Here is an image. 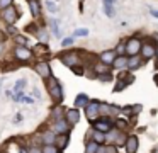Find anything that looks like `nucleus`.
Here are the masks:
<instances>
[{"mask_svg": "<svg viewBox=\"0 0 158 153\" xmlns=\"http://www.w3.org/2000/svg\"><path fill=\"white\" fill-rule=\"evenodd\" d=\"M127 85L126 83H123V82H116V85H114V92H123V88H126Z\"/></svg>", "mask_w": 158, "mask_h": 153, "instance_id": "34", "label": "nucleus"}, {"mask_svg": "<svg viewBox=\"0 0 158 153\" xmlns=\"http://www.w3.org/2000/svg\"><path fill=\"white\" fill-rule=\"evenodd\" d=\"M94 128H95V131H100V133H104V134H109V133L112 131V124H110L107 119L95 121V122H94Z\"/></svg>", "mask_w": 158, "mask_h": 153, "instance_id": "11", "label": "nucleus"}, {"mask_svg": "<svg viewBox=\"0 0 158 153\" xmlns=\"http://www.w3.org/2000/svg\"><path fill=\"white\" fill-rule=\"evenodd\" d=\"M46 87H48L49 97H51L53 100L56 102V104L63 102V99H65V94H63V87H61V83L58 82V78H55V77L48 78V80H46Z\"/></svg>", "mask_w": 158, "mask_h": 153, "instance_id": "1", "label": "nucleus"}, {"mask_svg": "<svg viewBox=\"0 0 158 153\" xmlns=\"http://www.w3.org/2000/svg\"><path fill=\"white\" fill-rule=\"evenodd\" d=\"M100 104H102V102L95 100V99L89 102V105L85 107V114H87V117H89V121H94V122L97 121V117L100 116Z\"/></svg>", "mask_w": 158, "mask_h": 153, "instance_id": "3", "label": "nucleus"}, {"mask_svg": "<svg viewBox=\"0 0 158 153\" xmlns=\"http://www.w3.org/2000/svg\"><path fill=\"white\" fill-rule=\"evenodd\" d=\"M156 39H158V36H156Z\"/></svg>", "mask_w": 158, "mask_h": 153, "instance_id": "54", "label": "nucleus"}, {"mask_svg": "<svg viewBox=\"0 0 158 153\" xmlns=\"http://www.w3.org/2000/svg\"><path fill=\"white\" fill-rule=\"evenodd\" d=\"M127 65H129V56H117L116 58V61H114V65L112 66L114 68H117V70H124V68H127Z\"/></svg>", "mask_w": 158, "mask_h": 153, "instance_id": "15", "label": "nucleus"}, {"mask_svg": "<svg viewBox=\"0 0 158 153\" xmlns=\"http://www.w3.org/2000/svg\"><path fill=\"white\" fill-rule=\"evenodd\" d=\"M43 138H44V145H53V143L56 141V138H55V134H53V133H44V136H43Z\"/></svg>", "mask_w": 158, "mask_h": 153, "instance_id": "29", "label": "nucleus"}, {"mask_svg": "<svg viewBox=\"0 0 158 153\" xmlns=\"http://www.w3.org/2000/svg\"><path fill=\"white\" fill-rule=\"evenodd\" d=\"M72 71H73L75 75H83V73H85V70H83L82 65H77V66H73V68H72Z\"/></svg>", "mask_w": 158, "mask_h": 153, "instance_id": "35", "label": "nucleus"}, {"mask_svg": "<svg viewBox=\"0 0 158 153\" xmlns=\"http://www.w3.org/2000/svg\"><path fill=\"white\" fill-rule=\"evenodd\" d=\"M46 7H48V10H49V12H53V14L58 12V7H56L55 2H49V0H48V2H46Z\"/></svg>", "mask_w": 158, "mask_h": 153, "instance_id": "33", "label": "nucleus"}, {"mask_svg": "<svg viewBox=\"0 0 158 153\" xmlns=\"http://www.w3.org/2000/svg\"><path fill=\"white\" fill-rule=\"evenodd\" d=\"M15 41H17L19 44H21V46H26V44H27V37H22V36H15Z\"/></svg>", "mask_w": 158, "mask_h": 153, "instance_id": "38", "label": "nucleus"}, {"mask_svg": "<svg viewBox=\"0 0 158 153\" xmlns=\"http://www.w3.org/2000/svg\"><path fill=\"white\" fill-rule=\"evenodd\" d=\"M153 82H155V85H158V73H155V77H153Z\"/></svg>", "mask_w": 158, "mask_h": 153, "instance_id": "49", "label": "nucleus"}, {"mask_svg": "<svg viewBox=\"0 0 158 153\" xmlns=\"http://www.w3.org/2000/svg\"><path fill=\"white\" fill-rule=\"evenodd\" d=\"M117 112H119V107H116V105L112 104H100V114L104 116V117H109V116H116Z\"/></svg>", "mask_w": 158, "mask_h": 153, "instance_id": "12", "label": "nucleus"}, {"mask_svg": "<svg viewBox=\"0 0 158 153\" xmlns=\"http://www.w3.org/2000/svg\"><path fill=\"white\" fill-rule=\"evenodd\" d=\"M87 36H89V29H85V27L75 29V32H73V37H87Z\"/></svg>", "mask_w": 158, "mask_h": 153, "instance_id": "28", "label": "nucleus"}, {"mask_svg": "<svg viewBox=\"0 0 158 153\" xmlns=\"http://www.w3.org/2000/svg\"><path fill=\"white\" fill-rule=\"evenodd\" d=\"M63 107L60 104H56V107H53L51 109V116H53V119H55V121H58V119H63Z\"/></svg>", "mask_w": 158, "mask_h": 153, "instance_id": "23", "label": "nucleus"}, {"mask_svg": "<svg viewBox=\"0 0 158 153\" xmlns=\"http://www.w3.org/2000/svg\"><path fill=\"white\" fill-rule=\"evenodd\" d=\"M70 128H72V126L68 124V121H66L65 117H63V119H58V121H55V126H53V129H55L56 134H68Z\"/></svg>", "mask_w": 158, "mask_h": 153, "instance_id": "10", "label": "nucleus"}, {"mask_svg": "<svg viewBox=\"0 0 158 153\" xmlns=\"http://www.w3.org/2000/svg\"><path fill=\"white\" fill-rule=\"evenodd\" d=\"M156 68H158V63H156Z\"/></svg>", "mask_w": 158, "mask_h": 153, "instance_id": "53", "label": "nucleus"}, {"mask_svg": "<svg viewBox=\"0 0 158 153\" xmlns=\"http://www.w3.org/2000/svg\"><path fill=\"white\" fill-rule=\"evenodd\" d=\"M143 63H144L143 58H139V56H133V58H129V65H127V68H129V71L138 70V68L143 66Z\"/></svg>", "mask_w": 158, "mask_h": 153, "instance_id": "16", "label": "nucleus"}, {"mask_svg": "<svg viewBox=\"0 0 158 153\" xmlns=\"http://www.w3.org/2000/svg\"><path fill=\"white\" fill-rule=\"evenodd\" d=\"M56 146L58 148H65L66 145H68V134H58L56 136Z\"/></svg>", "mask_w": 158, "mask_h": 153, "instance_id": "22", "label": "nucleus"}, {"mask_svg": "<svg viewBox=\"0 0 158 153\" xmlns=\"http://www.w3.org/2000/svg\"><path fill=\"white\" fill-rule=\"evenodd\" d=\"M60 60H61L66 66H70V68L77 66V65H82V63H80V58H78V53H77V51H65V53L60 54Z\"/></svg>", "mask_w": 158, "mask_h": 153, "instance_id": "4", "label": "nucleus"}, {"mask_svg": "<svg viewBox=\"0 0 158 153\" xmlns=\"http://www.w3.org/2000/svg\"><path fill=\"white\" fill-rule=\"evenodd\" d=\"M117 82H123V83L129 85V83H133V82H134V77H133L131 71H121V73L117 75Z\"/></svg>", "mask_w": 158, "mask_h": 153, "instance_id": "17", "label": "nucleus"}, {"mask_svg": "<svg viewBox=\"0 0 158 153\" xmlns=\"http://www.w3.org/2000/svg\"><path fill=\"white\" fill-rule=\"evenodd\" d=\"M89 102H90V99L87 97L85 94H78L75 97V109H78V107H87L89 105Z\"/></svg>", "mask_w": 158, "mask_h": 153, "instance_id": "18", "label": "nucleus"}, {"mask_svg": "<svg viewBox=\"0 0 158 153\" xmlns=\"http://www.w3.org/2000/svg\"><path fill=\"white\" fill-rule=\"evenodd\" d=\"M32 95H34L36 99H39V97H41V94H39V90H38V88H34V90H32Z\"/></svg>", "mask_w": 158, "mask_h": 153, "instance_id": "43", "label": "nucleus"}, {"mask_svg": "<svg viewBox=\"0 0 158 153\" xmlns=\"http://www.w3.org/2000/svg\"><path fill=\"white\" fill-rule=\"evenodd\" d=\"M19 153H29V151L24 148V146H21V148H19Z\"/></svg>", "mask_w": 158, "mask_h": 153, "instance_id": "48", "label": "nucleus"}, {"mask_svg": "<svg viewBox=\"0 0 158 153\" xmlns=\"http://www.w3.org/2000/svg\"><path fill=\"white\" fill-rule=\"evenodd\" d=\"M4 39H5V32H4V31H0V43H2Z\"/></svg>", "mask_w": 158, "mask_h": 153, "instance_id": "46", "label": "nucleus"}, {"mask_svg": "<svg viewBox=\"0 0 158 153\" xmlns=\"http://www.w3.org/2000/svg\"><path fill=\"white\" fill-rule=\"evenodd\" d=\"M34 70H36V73H38L39 77L46 78V80L51 78V66H49L48 61H39V63H36Z\"/></svg>", "mask_w": 158, "mask_h": 153, "instance_id": "7", "label": "nucleus"}, {"mask_svg": "<svg viewBox=\"0 0 158 153\" xmlns=\"http://www.w3.org/2000/svg\"><path fill=\"white\" fill-rule=\"evenodd\" d=\"M21 119H22V114H17V116H15V122H21Z\"/></svg>", "mask_w": 158, "mask_h": 153, "instance_id": "47", "label": "nucleus"}, {"mask_svg": "<svg viewBox=\"0 0 158 153\" xmlns=\"http://www.w3.org/2000/svg\"><path fill=\"white\" fill-rule=\"evenodd\" d=\"M92 141H95V143H99V145H102V143L106 141V134H104V133H100V131H94Z\"/></svg>", "mask_w": 158, "mask_h": 153, "instance_id": "25", "label": "nucleus"}, {"mask_svg": "<svg viewBox=\"0 0 158 153\" xmlns=\"http://www.w3.org/2000/svg\"><path fill=\"white\" fill-rule=\"evenodd\" d=\"M0 153H7V151H0Z\"/></svg>", "mask_w": 158, "mask_h": 153, "instance_id": "52", "label": "nucleus"}, {"mask_svg": "<svg viewBox=\"0 0 158 153\" xmlns=\"http://www.w3.org/2000/svg\"><path fill=\"white\" fill-rule=\"evenodd\" d=\"M141 48H143V43H141L139 37H129L126 41V56H138L141 53Z\"/></svg>", "mask_w": 158, "mask_h": 153, "instance_id": "2", "label": "nucleus"}, {"mask_svg": "<svg viewBox=\"0 0 158 153\" xmlns=\"http://www.w3.org/2000/svg\"><path fill=\"white\" fill-rule=\"evenodd\" d=\"M126 151L127 153H136L138 151V138L134 134H131V136H127V139H126Z\"/></svg>", "mask_w": 158, "mask_h": 153, "instance_id": "13", "label": "nucleus"}, {"mask_svg": "<svg viewBox=\"0 0 158 153\" xmlns=\"http://www.w3.org/2000/svg\"><path fill=\"white\" fill-rule=\"evenodd\" d=\"M26 31H27V32H38V26L31 24V26H27V27H26Z\"/></svg>", "mask_w": 158, "mask_h": 153, "instance_id": "41", "label": "nucleus"}, {"mask_svg": "<svg viewBox=\"0 0 158 153\" xmlns=\"http://www.w3.org/2000/svg\"><path fill=\"white\" fill-rule=\"evenodd\" d=\"M148 9H150V14H151V15H153L155 19H158V10L153 9V7H148Z\"/></svg>", "mask_w": 158, "mask_h": 153, "instance_id": "42", "label": "nucleus"}, {"mask_svg": "<svg viewBox=\"0 0 158 153\" xmlns=\"http://www.w3.org/2000/svg\"><path fill=\"white\" fill-rule=\"evenodd\" d=\"M29 2V7H31V12L34 17H39V14H41V5H39L38 0H27Z\"/></svg>", "mask_w": 158, "mask_h": 153, "instance_id": "19", "label": "nucleus"}, {"mask_svg": "<svg viewBox=\"0 0 158 153\" xmlns=\"http://www.w3.org/2000/svg\"><path fill=\"white\" fill-rule=\"evenodd\" d=\"M7 32L12 34V36H17V29H15L14 26H7Z\"/></svg>", "mask_w": 158, "mask_h": 153, "instance_id": "40", "label": "nucleus"}, {"mask_svg": "<svg viewBox=\"0 0 158 153\" xmlns=\"http://www.w3.org/2000/svg\"><path fill=\"white\" fill-rule=\"evenodd\" d=\"M156 58H158V48H156Z\"/></svg>", "mask_w": 158, "mask_h": 153, "instance_id": "51", "label": "nucleus"}, {"mask_svg": "<svg viewBox=\"0 0 158 153\" xmlns=\"http://www.w3.org/2000/svg\"><path fill=\"white\" fill-rule=\"evenodd\" d=\"M14 54H15V58H17L19 61H29L32 58V51L29 49L27 46H21V44H17V46H15Z\"/></svg>", "mask_w": 158, "mask_h": 153, "instance_id": "6", "label": "nucleus"}, {"mask_svg": "<svg viewBox=\"0 0 158 153\" xmlns=\"http://www.w3.org/2000/svg\"><path fill=\"white\" fill-rule=\"evenodd\" d=\"M109 65H104V63H95L94 65V70H95V73H97V77L99 75H104V73H109Z\"/></svg>", "mask_w": 158, "mask_h": 153, "instance_id": "20", "label": "nucleus"}, {"mask_svg": "<svg viewBox=\"0 0 158 153\" xmlns=\"http://www.w3.org/2000/svg\"><path fill=\"white\" fill-rule=\"evenodd\" d=\"M102 9H104V14H106L107 17H114V15H116V7H114V5H104Z\"/></svg>", "mask_w": 158, "mask_h": 153, "instance_id": "27", "label": "nucleus"}, {"mask_svg": "<svg viewBox=\"0 0 158 153\" xmlns=\"http://www.w3.org/2000/svg\"><path fill=\"white\" fill-rule=\"evenodd\" d=\"M116 126L124 131V129H127V121H124V119H117V121H116Z\"/></svg>", "mask_w": 158, "mask_h": 153, "instance_id": "32", "label": "nucleus"}, {"mask_svg": "<svg viewBox=\"0 0 158 153\" xmlns=\"http://www.w3.org/2000/svg\"><path fill=\"white\" fill-rule=\"evenodd\" d=\"M116 0H104V5H114Z\"/></svg>", "mask_w": 158, "mask_h": 153, "instance_id": "45", "label": "nucleus"}, {"mask_svg": "<svg viewBox=\"0 0 158 153\" xmlns=\"http://www.w3.org/2000/svg\"><path fill=\"white\" fill-rule=\"evenodd\" d=\"M73 39H75L73 36H70V37H65V39L61 41V46H72V44H73Z\"/></svg>", "mask_w": 158, "mask_h": 153, "instance_id": "37", "label": "nucleus"}, {"mask_svg": "<svg viewBox=\"0 0 158 153\" xmlns=\"http://www.w3.org/2000/svg\"><path fill=\"white\" fill-rule=\"evenodd\" d=\"M43 153H60V150H58V146H55V145H46L44 148H43Z\"/></svg>", "mask_w": 158, "mask_h": 153, "instance_id": "30", "label": "nucleus"}, {"mask_svg": "<svg viewBox=\"0 0 158 153\" xmlns=\"http://www.w3.org/2000/svg\"><path fill=\"white\" fill-rule=\"evenodd\" d=\"M2 51H4V43H0V54H2Z\"/></svg>", "mask_w": 158, "mask_h": 153, "instance_id": "50", "label": "nucleus"}, {"mask_svg": "<svg viewBox=\"0 0 158 153\" xmlns=\"http://www.w3.org/2000/svg\"><path fill=\"white\" fill-rule=\"evenodd\" d=\"M49 27H51L53 34H55L56 37L61 36V32H60V26H58V20H56V19H49Z\"/></svg>", "mask_w": 158, "mask_h": 153, "instance_id": "24", "label": "nucleus"}, {"mask_svg": "<svg viewBox=\"0 0 158 153\" xmlns=\"http://www.w3.org/2000/svg\"><path fill=\"white\" fill-rule=\"evenodd\" d=\"M97 78H99L100 82H106V83H107V82H112V75H110V73H104V75H99V77H97Z\"/></svg>", "mask_w": 158, "mask_h": 153, "instance_id": "31", "label": "nucleus"}, {"mask_svg": "<svg viewBox=\"0 0 158 153\" xmlns=\"http://www.w3.org/2000/svg\"><path fill=\"white\" fill-rule=\"evenodd\" d=\"M10 5H12V0H0V9H2V10L9 9Z\"/></svg>", "mask_w": 158, "mask_h": 153, "instance_id": "36", "label": "nucleus"}, {"mask_svg": "<svg viewBox=\"0 0 158 153\" xmlns=\"http://www.w3.org/2000/svg\"><path fill=\"white\" fill-rule=\"evenodd\" d=\"M99 143H95V141H89L87 143V146H85V153H97V150H99Z\"/></svg>", "mask_w": 158, "mask_h": 153, "instance_id": "26", "label": "nucleus"}, {"mask_svg": "<svg viewBox=\"0 0 158 153\" xmlns=\"http://www.w3.org/2000/svg\"><path fill=\"white\" fill-rule=\"evenodd\" d=\"M26 85H27V78H19V80L15 82V85H14V92H15V94L22 92L26 88Z\"/></svg>", "mask_w": 158, "mask_h": 153, "instance_id": "21", "label": "nucleus"}, {"mask_svg": "<svg viewBox=\"0 0 158 153\" xmlns=\"http://www.w3.org/2000/svg\"><path fill=\"white\" fill-rule=\"evenodd\" d=\"M116 58H117V51L116 49H107V51H104V53H100V63L112 66L114 61H116Z\"/></svg>", "mask_w": 158, "mask_h": 153, "instance_id": "9", "label": "nucleus"}, {"mask_svg": "<svg viewBox=\"0 0 158 153\" xmlns=\"http://www.w3.org/2000/svg\"><path fill=\"white\" fill-rule=\"evenodd\" d=\"M2 15H4V20L7 22V26H14V24L17 22V19H19V12H17V9H15L14 5H10L9 9H5L4 12H2Z\"/></svg>", "mask_w": 158, "mask_h": 153, "instance_id": "5", "label": "nucleus"}, {"mask_svg": "<svg viewBox=\"0 0 158 153\" xmlns=\"http://www.w3.org/2000/svg\"><path fill=\"white\" fill-rule=\"evenodd\" d=\"M66 121H68L70 126L77 124L80 121V114H78V109H68L66 111Z\"/></svg>", "mask_w": 158, "mask_h": 153, "instance_id": "14", "label": "nucleus"}, {"mask_svg": "<svg viewBox=\"0 0 158 153\" xmlns=\"http://www.w3.org/2000/svg\"><path fill=\"white\" fill-rule=\"evenodd\" d=\"M97 153H106V146L100 145V146H99V150H97Z\"/></svg>", "mask_w": 158, "mask_h": 153, "instance_id": "44", "label": "nucleus"}, {"mask_svg": "<svg viewBox=\"0 0 158 153\" xmlns=\"http://www.w3.org/2000/svg\"><path fill=\"white\" fill-rule=\"evenodd\" d=\"M106 153H117V148L114 145H107L106 146Z\"/></svg>", "mask_w": 158, "mask_h": 153, "instance_id": "39", "label": "nucleus"}, {"mask_svg": "<svg viewBox=\"0 0 158 153\" xmlns=\"http://www.w3.org/2000/svg\"><path fill=\"white\" fill-rule=\"evenodd\" d=\"M156 56V46H155L151 41H148V43L143 44V48H141V58H143L144 61L150 60V58Z\"/></svg>", "mask_w": 158, "mask_h": 153, "instance_id": "8", "label": "nucleus"}]
</instances>
